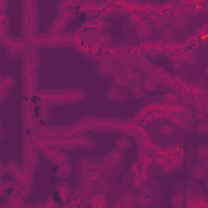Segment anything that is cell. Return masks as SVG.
<instances>
[{
    "label": "cell",
    "mask_w": 208,
    "mask_h": 208,
    "mask_svg": "<svg viewBox=\"0 0 208 208\" xmlns=\"http://www.w3.org/2000/svg\"><path fill=\"white\" fill-rule=\"evenodd\" d=\"M197 155H198V158H202V159H205V158H208V146H200L197 150Z\"/></svg>",
    "instance_id": "6da1fadb"
},
{
    "label": "cell",
    "mask_w": 208,
    "mask_h": 208,
    "mask_svg": "<svg viewBox=\"0 0 208 208\" xmlns=\"http://www.w3.org/2000/svg\"><path fill=\"white\" fill-rule=\"evenodd\" d=\"M192 176L193 177H202V176H203V169H202L200 166H195L192 171Z\"/></svg>",
    "instance_id": "7a4b0ae2"
},
{
    "label": "cell",
    "mask_w": 208,
    "mask_h": 208,
    "mask_svg": "<svg viewBox=\"0 0 208 208\" xmlns=\"http://www.w3.org/2000/svg\"><path fill=\"white\" fill-rule=\"evenodd\" d=\"M119 143H120V145H119V146H120V148H127V146H129V145H127V143H129V141L125 140V138H122V140H119Z\"/></svg>",
    "instance_id": "3957f363"
},
{
    "label": "cell",
    "mask_w": 208,
    "mask_h": 208,
    "mask_svg": "<svg viewBox=\"0 0 208 208\" xmlns=\"http://www.w3.org/2000/svg\"><path fill=\"white\" fill-rule=\"evenodd\" d=\"M207 132H208V125H200V133L202 135H205Z\"/></svg>",
    "instance_id": "277c9868"
}]
</instances>
